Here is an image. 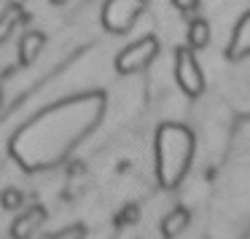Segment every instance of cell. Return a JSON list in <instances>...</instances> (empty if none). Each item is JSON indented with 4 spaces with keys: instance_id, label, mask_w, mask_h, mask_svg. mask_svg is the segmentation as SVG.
<instances>
[{
    "instance_id": "1",
    "label": "cell",
    "mask_w": 250,
    "mask_h": 239,
    "mask_svg": "<svg viewBox=\"0 0 250 239\" xmlns=\"http://www.w3.org/2000/svg\"><path fill=\"white\" fill-rule=\"evenodd\" d=\"M191 156H194V135L180 124H162V129L156 132V172L164 188H175L183 180Z\"/></svg>"
},
{
    "instance_id": "2",
    "label": "cell",
    "mask_w": 250,
    "mask_h": 239,
    "mask_svg": "<svg viewBox=\"0 0 250 239\" xmlns=\"http://www.w3.org/2000/svg\"><path fill=\"white\" fill-rule=\"evenodd\" d=\"M148 8L146 0H105L103 6V27L113 35L129 33L143 11Z\"/></svg>"
},
{
    "instance_id": "3",
    "label": "cell",
    "mask_w": 250,
    "mask_h": 239,
    "mask_svg": "<svg viewBox=\"0 0 250 239\" xmlns=\"http://www.w3.org/2000/svg\"><path fill=\"white\" fill-rule=\"evenodd\" d=\"M156 54H159V40L153 38V35H146V38L129 43L119 57H116V70H119L121 76L140 73V70H146V67L156 60Z\"/></svg>"
},
{
    "instance_id": "4",
    "label": "cell",
    "mask_w": 250,
    "mask_h": 239,
    "mask_svg": "<svg viewBox=\"0 0 250 239\" xmlns=\"http://www.w3.org/2000/svg\"><path fill=\"white\" fill-rule=\"evenodd\" d=\"M175 81H178V86L183 89L191 100H196L205 92V76H202V70H199L194 49H188V46L175 49Z\"/></svg>"
},
{
    "instance_id": "5",
    "label": "cell",
    "mask_w": 250,
    "mask_h": 239,
    "mask_svg": "<svg viewBox=\"0 0 250 239\" xmlns=\"http://www.w3.org/2000/svg\"><path fill=\"white\" fill-rule=\"evenodd\" d=\"M43 220H46L43 207H30V210H24L11 226V239H33L38 234V228L43 226Z\"/></svg>"
},
{
    "instance_id": "6",
    "label": "cell",
    "mask_w": 250,
    "mask_h": 239,
    "mask_svg": "<svg viewBox=\"0 0 250 239\" xmlns=\"http://www.w3.org/2000/svg\"><path fill=\"white\" fill-rule=\"evenodd\" d=\"M248 54H250V11L237 22L231 43H229V49H226L229 60H242V57H248Z\"/></svg>"
},
{
    "instance_id": "7",
    "label": "cell",
    "mask_w": 250,
    "mask_h": 239,
    "mask_svg": "<svg viewBox=\"0 0 250 239\" xmlns=\"http://www.w3.org/2000/svg\"><path fill=\"white\" fill-rule=\"evenodd\" d=\"M43 46H46L43 33H35V30L24 33L22 40H19V62H22V65H33V62L38 60V54L43 51Z\"/></svg>"
},
{
    "instance_id": "8",
    "label": "cell",
    "mask_w": 250,
    "mask_h": 239,
    "mask_svg": "<svg viewBox=\"0 0 250 239\" xmlns=\"http://www.w3.org/2000/svg\"><path fill=\"white\" fill-rule=\"evenodd\" d=\"M188 223H191V212L186 210V207H175V210L162 220V237H164V239L180 237V234L188 228Z\"/></svg>"
},
{
    "instance_id": "9",
    "label": "cell",
    "mask_w": 250,
    "mask_h": 239,
    "mask_svg": "<svg viewBox=\"0 0 250 239\" xmlns=\"http://www.w3.org/2000/svg\"><path fill=\"white\" fill-rule=\"evenodd\" d=\"M186 40H188V49L199 51L210 43V22L207 19H188V33H186Z\"/></svg>"
},
{
    "instance_id": "10",
    "label": "cell",
    "mask_w": 250,
    "mask_h": 239,
    "mask_svg": "<svg viewBox=\"0 0 250 239\" xmlns=\"http://www.w3.org/2000/svg\"><path fill=\"white\" fill-rule=\"evenodd\" d=\"M19 22H27V14L22 11V6H19V3H11L6 11L0 14V43H3V40L14 33V27H17Z\"/></svg>"
},
{
    "instance_id": "11",
    "label": "cell",
    "mask_w": 250,
    "mask_h": 239,
    "mask_svg": "<svg viewBox=\"0 0 250 239\" xmlns=\"http://www.w3.org/2000/svg\"><path fill=\"white\" fill-rule=\"evenodd\" d=\"M0 207L6 212H19L24 207V194L19 188H6L0 191Z\"/></svg>"
},
{
    "instance_id": "12",
    "label": "cell",
    "mask_w": 250,
    "mask_h": 239,
    "mask_svg": "<svg viewBox=\"0 0 250 239\" xmlns=\"http://www.w3.org/2000/svg\"><path fill=\"white\" fill-rule=\"evenodd\" d=\"M137 220H140V207L126 204L124 210L119 212V218H116V226H135Z\"/></svg>"
},
{
    "instance_id": "13",
    "label": "cell",
    "mask_w": 250,
    "mask_h": 239,
    "mask_svg": "<svg viewBox=\"0 0 250 239\" xmlns=\"http://www.w3.org/2000/svg\"><path fill=\"white\" fill-rule=\"evenodd\" d=\"M83 237H86V226H81V223H73V226L51 234V239H83Z\"/></svg>"
},
{
    "instance_id": "14",
    "label": "cell",
    "mask_w": 250,
    "mask_h": 239,
    "mask_svg": "<svg viewBox=\"0 0 250 239\" xmlns=\"http://www.w3.org/2000/svg\"><path fill=\"white\" fill-rule=\"evenodd\" d=\"M172 6L178 8L183 17H194L199 11V0H172Z\"/></svg>"
},
{
    "instance_id": "15",
    "label": "cell",
    "mask_w": 250,
    "mask_h": 239,
    "mask_svg": "<svg viewBox=\"0 0 250 239\" xmlns=\"http://www.w3.org/2000/svg\"><path fill=\"white\" fill-rule=\"evenodd\" d=\"M49 3H51V6H65L67 0H49Z\"/></svg>"
},
{
    "instance_id": "16",
    "label": "cell",
    "mask_w": 250,
    "mask_h": 239,
    "mask_svg": "<svg viewBox=\"0 0 250 239\" xmlns=\"http://www.w3.org/2000/svg\"><path fill=\"white\" fill-rule=\"evenodd\" d=\"M33 239H51V234H35Z\"/></svg>"
},
{
    "instance_id": "17",
    "label": "cell",
    "mask_w": 250,
    "mask_h": 239,
    "mask_svg": "<svg viewBox=\"0 0 250 239\" xmlns=\"http://www.w3.org/2000/svg\"><path fill=\"white\" fill-rule=\"evenodd\" d=\"M0 102H3V89H0Z\"/></svg>"
}]
</instances>
